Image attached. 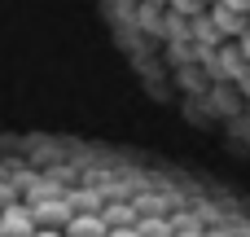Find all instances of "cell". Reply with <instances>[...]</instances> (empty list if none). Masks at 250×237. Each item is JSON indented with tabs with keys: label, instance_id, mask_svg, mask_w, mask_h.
<instances>
[{
	"label": "cell",
	"instance_id": "2",
	"mask_svg": "<svg viewBox=\"0 0 250 237\" xmlns=\"http://www.w3.org/2000/svg\"><path fill=\"white\" fill-rule=\"evenodd\" d=\"M215 4H220V9H233V13H246L250 0H215Z\"/></svg>",
	"mask_w": 250,
	"mask_h": 237
},
{
	"label": "cell",
	"instance_id": "1",
	"mask_svg": "<svg viewBox=\"0 0 250 237\" xmlns=\"http://www.w3.org/2000/svg\"><path fill=\"white\" fill-rule=\"evenodd\" d=\"M211 26H215L220 35H233V40H237V35L250 26V18H246V13H233V9H220V4H215V13H211Z\"/></svg>",
	"mask_w": 250,
	"mask_h": 237
},
{
	"label": "cell",
	"instance_id": "3",
	"mask_svg": "<svg viewBox=\"0 0 250 237\" xmlns=\"http://www.w3.org/2000/svg\"><path fill=\"white\" fill-rule=\"evenodd\" d=\"M246 18H250V4H246Z\"/></svg>",
	"mask_w": 250,
	"mask_h": 237
}]
</instances>
